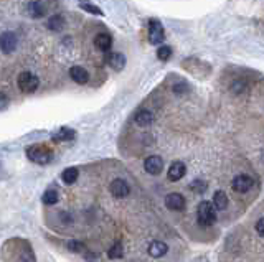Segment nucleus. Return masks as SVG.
<instances>
[{
  "mask_svg": "<svg viewBox=\"0 0 264 262\" xmlns=\"http://www.w3.org/2000/svg\"><path fill=\"white\" fill-rule=\"evenodd\" d=\"M197 221L200 226L208 228L216 221V210L210 201H202L197 208Z\"/></svg>",
  "mask_w": 264,
  "mask_h": 262,
  "instance_id": "nucleus-1",
  "label": "nucleus"
},
{
  "mask_svg": "<svg viewBox=\"0 0 264 262\" xmlns=\"http://www.w3.org/2000/svg\"><path fill=\"white\" fill-rule=\"evenodd\" d=\"M26 157L38 165H47L53 160V150L45 145H31L26 148Z\"/></svg>",
  "mask_w": 264,
  "mask_h": 262,
  "instance_id": "nucleus-2",
  "label": "nucleus"
},
{
  "mask_svg": "<svg viewBox=\"0 0 264 262\" xmlns=\"http://www.w3.org/2000/svg\"><path fill=\"white\" fill-rule=\"evenodd\" d=\"M17 83H18V89H20L22 93H35L36 89H38V86H40V79L36 78L35 74L25 71V73L18 74Z\"/></svg>",
  "mask_w": 264,
  "mask_h": 262,
  "instance_id": "nucleus-3",
  "label": "nucleus"
},
{
  "mask_svg": "<svg viewBox=\"0 0 264 262\" xmlns=\"http://www.w3.org/2000/svg\"><path fill=\"white\" fill-rule=\"evenodd\" d=\"M165 38L163 33V25L157 19L149 20V42L152 45H160Z\"/></svg>",
  "mask_w": 264,
  "mask_h": 262,
  "instance_id": "nucleus-4",
  "label": "nucleus"
},
{
  "mask_svg": "<svg viewBox=\"0 0 264 262\" xmlns=\"http://www.w3.org/2000/svg\"><path fill=\"white\" fill-rule=\"evenodd\" d=\"M17 43L18 40L15 37V33H12V31H5V33L0 35V49H2L3 53H7V55L15 51Z\"/></svg>",
  "mask_w": 264,
  "mask_h": 262,
  "instance_id": "nucleus-5",
  "label": "nucleus"
},
{
  "mask_svg": "<svg viewBox=\"0 0 264 262\" xmlns=\"http://www.w3.org/2000/svg\"><path fill=\"white\" fill-rule=\"evenodd\" d=\"M253 178L249 175H238V177L233 178L231 182V187L236 193H248L249 190L253 188Z\"/></svg>",
  "mask_w": 264,
  "mask_h": 262,
  "instance_id": "nucleus-6",
  "label": "nucleus"
},
{
  "mask_svg": "<svg viewBox=\"0 0 264 262\" xmlns=\"http://www.w3.org/2000/svg\"><path fill=\"white\" fill-rule=\"evenodd\" d=\"M144 168L150 175H158L163 168V160L158 155H150L144 162Z\"/></svg>",
  "mask_w": 264,
  "mask_h": 262,
  "instance_id": "nucleus-7",
  "label": "nucleus"
},
{
  "mask_svg": "<svg viewBox=\"0 0 264 262\" xmlns=\"http://www.w3.org/2000/svg\"><path fill=\"white\" fill-rule=\"evenodd\" d=\"M185 205H186L185 198H184V195H180V193H170V195H167V198H165V206L172 211L185 210Z\"/></svg>",
  "mask_w": 264,
  "mask_h": 262,
  "instance_id": "nucleus-8",
  "label": "nucleus"
},
{
  "mask_svg": "<svg viewBox=\"0 0 264 262\" xmlns=\"http://www.w3.org/2000/svg\"><path fill=\"white\" fill-rule=\"evenodd\" d=\"M109 190H111V195L114 198H126L127 195H129V185L121 178L112 180Z\"/></svg>",
  "mask_w": 264,
  "mask_h": 262,
  "instance_id": "nucleus-9",
  "label": "nucleus"
},
{
  "mask_svg": "<svg viewBox=\"0 0 264 262\" xmlns=\"http://www.w3.org/2000/svg\"><path fill=\"white\" fill-rule=\"evenodd\" d=\"M185 173H186V167L184 162H174V164L170 165V168H168L167 177L170 182H179V180L185 177Z\"/></svg>",
  "mask_w": 264,
  "mask_h": 262,
  "instance_id": "nucleus-10",
  "label": "nucleus"
},
{
  "mask_svg": "<svg viewBox=\"0 0 264 262\" xmlns=\"http://www.w3.org/2000/svg\"><path fill=\"white\" fill-rule=\"evenodd\" d=\"M94 47L103 53L109 51L112 47V37L109 33H98L96 37H94Z\"/></svg>",
  "mask_w": 264,
  "mask_h": 262,
  "instance_id": "nucleus-11",
  "label": "nucleus"
},
{
  "mask_svg": "<svg viewBox=\"0 0 264 262\" xmlns=\"http://www.w3.org/2000/svg\"><path fill=\"white\" fill-rule=\"evenodd\" d=\"M106 63L112 68V70L122 71L126 66V56L122 55V53H109L106 56Z\"/></svg>",
  "mask_w": 264,
  "mask_h": 262,
  "instance_id": "nucleus-12",
  "label": "nucleus"
},
{
  "mask_svg": "<svg viewBox=\"0 0 264 262\" xmlns=\"http://www.w3.org/2000/svg\"><path fill=\"white\" fill-rule=\"evenodd\" d=\"M70 76H71V79L78 84H86L89 81V73L83 66H73L70 70Z\"/></svg>",
  "mask_w": 264,
  "mask_h": 262,
  "instance_id": "nucleus-13",
  "label": "nucleus"
},
{
  "mask_svg": "<svg viewBox=\"0 0 264 262\" xmlns=\"http://www.w3.org/2000/svg\"><path fill=\"white\" fill-rule=\"evenodd\" d=\"M168 252V246L165 242H162V241H154V242H150V246H149V254L152 256V257H162V256H165Z\"/></svg>",
  "mask_w": 264,
  "mask_h": 262,
  "instance_id": "nucleus-14",
  "label": "nucleus"
},
{
  "mask_svg": "<svg viewBox=\"0 0 264 262\" xmlns=\"http://www.w3.org/2000/svg\"><path fill=\"white\" fill-rule=\"evenodd\" d=\"M134 120H135V124L140 125V127H147V125H150L154 122V114L149 111H145V109L139 111L137 114H135Z\"/></svg>",
  "mask_w": 264,
  "mask_h": 262,
  "instance_id": "nucleus-15",
  "label": "nucleus"
},
{
  "mask_svg": "<svg viewBox=\"0 0 264 262\" xmlns=\"http://www.w3.org/2000/svg\"><path fill=\"white\" fill-rule=\"evenodd\" d=\"M213 206L216 210H226V206H228V195L225 191H221V190H218L213 195Z\"/></svg>",
  "mask_w": 264,
  "mask_h": 262,
  "instance_id": "nucleus-16",
  "label": "nucleus"
},
{
  "mask_svg": "<svg viewBox=\"0 0 264 262\" xmlns=\"http://www.w3.org/2000/svg\"><path fill=\"white\" fill-rule=\"evenodd\" d=\"M78 177H79V171H78V168H75V167H68V168L63 170V173H61V180L66 185H73L76 180H78Z\"/></svg>",
  "mask_w": 264,
  "mask_h": 262,
  "instance_id": "nucleus-17",
  "label": "nucleus"
},
{
  "mask_svg": "<svg viewBox=\"0 0 264 262\" xmlns=\"http://www.w3.org/2000/svg\"><path fill=\"white\" fill-rule=\"evenodd\" d=\"M76 137V132L73 129H68V127H63L54 134V141L56 142H65V141H73Z\"/></svg>",
  "mask_w": 264,
  "mask_h": 262,
  "instance_id": "nucleus-18",
  "label": "nucleus"
},
{
  "mask_svg": "<svg viewBox=\"0 0 264 262\" xmlns=\"http://www.w3.org/2000/svg\"><path fill=\"white\" fill-rule=\"evenodd\" d=\"M28 13L33 19H40V17L45 15V7L42 5V2H38V0H35V2H30L28 5Z\"/></svg>",
  "mask_w": 264,
  "mask_h": 262,
  "instance_id": "nucleus-19",
  "label": "nucleus"
},
{
  "mask_svg": "<svg viewBox=\"0 0 264 262\" xmlns=\"http://www.w3.org/2000/svg\"><path fill=\"white\" fill-rule=\"evenodd\" d=\"M63 26H65V19L61 15H53L50 17L48 20V28H52L53 31H60Z\"/></svg>",
  "mask_w": 264,
  "mask_h": 262,
  "instance_id": "nucleus-20",
  "label": "nucleus"
},
{
  "mask_svg": "<svg viewBox=\"0 0 264 262\" xmlns=\"http://www.w3.org/2000/svg\"><path fill=\"white\" fill-rule=\"evenodd\" d=\"M43 203L45 205H54L58 200H60V195H58V191L56 190H53V188H50V190H47V191L43 193Z\"/></svg>",
  "mask_w": 264,
  "mask_h": 262,
  "instance_id": "nucleus-21",
  "label": "nucleus"
},
{
  "mask_svg": "<svg viewBox=\"0 0 264 262\" xmlns=\"http://www.w3.org/2000/svg\"><path fill=\"white\" fill-rule=\"evenodd\" d=\"M172 56V48L167 47V45H163V47H160L157 49V58L160 61H168Z\"/></svg>",
  "mask_w": 264,
  "mask_h": 262,
  "instance_id": "nucleus-22",
  "label": "nucleus"
},
{
  "mask_svg": "<svg viewBox=\"0 0 264 262\" xmlns=\"http://www.w3.org/2000/svg\"><path fill=\"white\" fill-rule=\"evenodd\" d=\"M107 256H109V259H121V257H122V244L116 242L114 246L109 249Z\"/></svg>",
  "mask_w": 264,
  "mask_h": 262,
  "instance_id": "nucleus-23",
  "label": "nucleus"
},
{
  "mask_svg": "<svg viewBox=\"0 0 264 262\" xmlns=\"http://www.w3.org/2000/svg\"><path fill=\"white\" fill-rule=\"evenodd\" d=\"M207 182H203V180H195V182L190 185V188H192L193 193H205L207 191Z\"/></svg>",
  "mask_w": 264,
  "mask_h": 262,
  "instance_id": "nucleus-24",
  "label": "nucleus"
},
{
  "mask_svg": "<svg viewBox=\"0 0 264 262\" xmlns=\"http://www.w3.org/2000/svg\"><path fill=\"white\" fill-rule=\"evenodd\" d=\"M81 8L86 12H89V13H94V15H103L101 8H98L96 5H91V3H86V0L84 2H81Z\"/></svg>",
  "mask_w": 264,
  "mask_h": 262,
  "instance_id": "nucleus-25",
  "label": "nucleus"
},
{
  "mask_svg": "<svg viewBox=\"0 0 264 262\" xmlns=\"http://www.w3.org/2000/svg\"><path fill=\"white\" fill-rule=\"evenodd\" d=\"M254 228H256V233L259 234V236L264 238V216L256 221V226H254Z\"/></svg>",
  "mask_w": 264,
  "mask_h": 262,
  "instance_id": "nucleus-26",
  "label": "nucleus"
},
{
  "mask_svg": "<svg viewBox=\"0 0 264 262\" xmlns=\"http://www.w3.org/2000/svg\"><path fill=\"white\" fill-rule=\"evenodd\" d=\"M68 247L73 251V252H78V251H84V246L81 242H76V241H71L68 244Z\"/></svg>",
  "mask_w": 264,
  "mask_h": 262,
  "instance_id": "nucleus-27",
  "label": "nucleus"
},
{
  "mask_svg": "<svg viewBox=\"0 0 264 262\" xmlns=\"http://www.w3.org/2000/svg\"><path fill=\"white\" fill-rule=\"evenodd\" d=\"M7 106H8V97L3 93H0V111L7 109Z\"/></svg>",
  "mask_w": 264,
  "mask_h": 262,
  "instance_id": "nucleus-28",
  "label": "nucleus"
}]
</instances>
